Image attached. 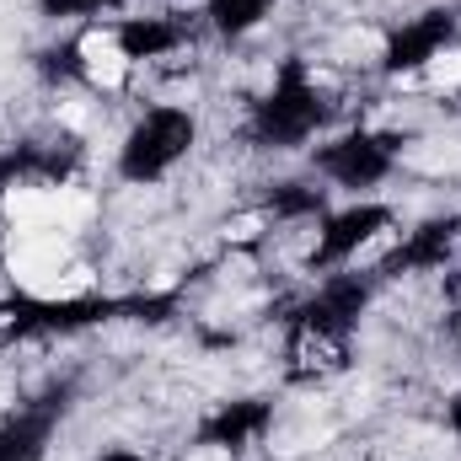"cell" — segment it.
Wrapping results in <instances>:
<instances>
[{"label": "cell", "mask_w": 461, "mask_h": 461, "mask_svg": "<svg viewBox=\"0 0 461 461\" xmlns=\"http://www.w3.org/2000/svg\"><path fill=\"white\" fill-rule=\"evenodd\" d=\"M81 65H86V81L103 86V92H118L129 81V54L113 32H86L81 38Z\"/></svg>", "instance_id": "obj_1"}, {"label": "cell", "mask_w": 461, "mask_h": 461, "mask_svg": "<svg viewBox=\"0 0 461 461\" xmlns=\"http://www.w3.org/2000/svg\"><path fill=\"white\" fill-rule=\"evenodd\" d=\"M86 215H92V199L81 188H59V194L49 188V226L54 230H76Z\"/></svg>", "instance_id": "obj_2"}, {"label": "cell", "mask_w": 461, "mask_h": 461, "mask_svg": "<svg viewBox=\"0 0 461 461\" xmlns=\"http://www.w3.org/2000/svg\"><path fill=\"white\" fill-rule=\"evenodd\" d=\"M5 215L16 226H49V188H11L5 194Z\"/></svg>", "instance_id": "obj_3"}, {"label": "cell", "mask_w": 461, "mask_h": 461, "mask_svg": "<svg viewBox=\"0 0 461 461\" xmlns=\"http://www.w3.org/2000/svg\"><path fill=\"white\" fill-rule=\"evenodd\" d=\"M424 81H429L435 92H456V86H461V49H451V54H435V59L424 65Z\"/></svg>", "instance_id": "obj_4"}, {"label": "cell", "mask_w": 461, "mask_h": 461, "mask_svg": "<svg viewBox=\"0 0 461 461\" xmlns=\"http://www.w3.org/2000/svg\"><path fill=\"white\" fill-rule=\"evenodd\" d=\"M301 365H306V370H333L339 354H333L328 339H312V333H306V339H301Z\"/></svg>", "instance_id": "obj_5"}, {"label": "cell", "mask_w": 461, "mask_h": 461, "mask_svg": "<svg viewBox=\"0 0 461 461\" xmlns=\"http://www.w3.org/2000/svg\"><path fill=\"white\" fill-rule=\"evenodd\" d=\"M392 241H397V230H375V236H370L365 247H354V263H370V258H381V252H386Z\"/></svg>", "instance_id": "obj_6"}, {"label": "cell", "mask_w": 461, "mask_h": 461, "mask_svg": "<svg viewBox=\"0 0 461 461\" xmlns=\"http://www.w3.org/2000/svg\"><path fill=\"white\" fill-rule=\"evenodd\" d=\"M258 230H263V221H258V215H241V221H230V226H226V241H252Z\"/></svg>", "instance_id": "obj_7"}, {"label": "cell", "mask_w": 461, "mask_h": 461, "mask_svg": "<svg viewBox=\"0 0 461 461\" xmlns=\"http://www.w3.org/2000/svg\"><path fill=\"white\" fill-rule=\"evenodd\" d=\"M59 118H65V123H70V129H86V103H81V97H70V103H59Z\"/></svg>", "instance_id": "obj_8"}]
</instances>
